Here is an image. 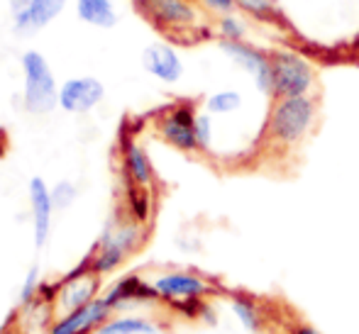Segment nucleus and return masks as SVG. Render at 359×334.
<instances>
[{
  "label": "nucleus",
  "mask_w": 359,
  "mask_h": 334,
  "mask_svg": "<svg viewBox=\"0 0 359 334\" xmlns=\"http://www.w3.org/2000/svg\"><path fill=\"white\" fill-rule=\"evenodd\" d=\"M140 242H142V232L133 222L115 227V230H108L103 235V239H100L93 259H90V271L98 273V276L115 271Z\"/></svg>",
  "instance_id": "obj_5"
},
{
  "label": "nucleus",
  "mask_w": 359,
  "mask_h": 334,
  "mask_svg": "<svg viewBox=\"0 0 359 334\" xmlns=\"http://www.w3.org/2000/svg\"><path fill=\"white\" fill-rule=\"evenodd\" d=\"M110 315H113V307L105 300V295L95 298L88 305L67 312V315L49 330V334H88L93 330L98 332V327L103 325V322H108Z\"/></svg>",
  "instance_id": "obj_9"
},
{
  "label": "nucleus",
  "mask_w": 359,
  "mask_h": 334,
  "mask_svg": "<svg viewBox=\"0 0 359 334\" xmlns=\"http://www.w3.org/2000/svg\"><path fill=\"white\" fill-rule=\"evenodd\" d=\"M39 298V268H29L27 276H25L22 281V291H20V300H22V305H29L32 300H37Z\"/></svg>",
  "instance_id": "obj_24"
},
{
  "label": "nucleus",
  "mask_w": 359,
  "mask_h": 334,
  "mask_svg": "<svg viewBox=\"0 0 359 334\" xmlns=\"http://www.w3.org/2000/svg\"><path fill=\"white\" fill-rule=\"evenodd\" d=\"M288 334H323V332L316 330V327H311V325H296V327H291V332Z\"/></svg>",
  "instance_id": "obj_27"
},
{
  "label": "nucleus",
  "mask_w": 359,
  "mask_h": 334,
  "mask_svg": "<svg viewBox=\"0 0 359 334\" xmlns=\"http://www.w3.org/2000/svg\"><path fill=\"white\" fill-rule=\"evenodd\" d=\"M29 205H32L34 242H37V246H44L49 239V232H52V217L57 205L52 198V188L39 176L29 181Z\"/></svg>",
  "instance_id": "obj_11"
},
{
  "label": "nucleus",
  "mask_w": 359,
  "mask_h": 334,
  "mask_svg": "<svg viewBox=\"0 0 359 334\" xmlns=\"http://www.w3.org/2000/svg\"><path fill=\"white\" fill-rule=\"evenodd\" d=\"M230 312L240 327L250 334H259L264 330V315H262V307L257 305V300H252L245 293H235L230 298Z\"/></svg>",
  "instance_id": "obj_17"
},
{
  "label": "nucleus",
  "mask_w": 359,
  "mask_h": 334,
  "mask_svg": "<svg viewBox=\"0 0 359 334\" xmlns=\"http://www.w3.org/2000/svg\"><path fill=\"white\" fill-rule=\"evenodd\" d=\"M217 34L222 37V42H242L247 37V25L237 15H225L217 20Z\"/></svg>",
  "instance_id": "obj_22"
},
{
  "label": "nucleus",
  "mask_w": 359,
  "mask_h": 334,
  "mask_svg": "<svg viewBox=\"0 0 359 334\" xmlns=\"http://www.w3.org/2000/svg\"><path fill=\"white\" fill-rule=\"evenodd\" d=\"M147 5L164 27H189L196 22V10L189 0H147Z\"/></svg>",
  "instance_id": "obj_15"
},
{
  "label": "nucleus",
  "mask_w": 359,
  "mask_h": 334,
  "mask_svg": "<svg viewBox=\"0 0 359 334\" xmlns=\"http://www.w3.org/2000/svg\"><path fill=\"white\" fill-rule=\"evenodd\" d=\"M196 118H198V113H196L189 103H181V105H176V108L166 110L159 118L161 139L179 151H198Z\"/></svg>",
  "instance_id": "obj_7"
},
{
  "label": "nucleus",
  "mask_w": 359,
  "mask_h": 334,
  "mask_svg": "<svg viewBox=\"0 0 359 334\" xmlns=\"http://www.w3.org/2000/svg\"><path fill=\"white\" fill-rule=\"evenodd\" d=\"M318 118V105L311 95L276 98L266 118V134L279 146L301 144L313 130Z\"/></svg>",
  "instance_id": "obj_1"
},
{
  "label": "nucleus",
  "mask_w": 359,
  "mask_h": 334,
  "mask_svg": "<svg viewBox=\"0 0 359 334\" xmlns=\"http://www.w3.org/2000/svg\"><path fill=\"white\" fill-rule=\"evenodd\" d=\"M220 49L232 64H237L245 74L252 76L257 90L262 95H271V64L269 54H264L262 49H257L250 42H220Z\"/></svg>",
  "instance_id": "obj_6"
},
{
  "label": "nucleus",
  "mask_w": 359,
  "mask_h": 334,
  "mask_svg": "<svg viewBox=\"0 0 359 334\" xmlns=\"http://www.w3.org/2000/svg\"><path fill=\"white\" fill-rule=\"evenodd\" d=\"M98 334H159V327L140 315H118L103 322Z\"/></svg>",
  "instance_id": "obj_20"
},
{
  "label": "nucleus",
  "mask_w": 359,
  "mask_h": 334,
  "mask_svg": "<svg viewBox=\"0 0 359 334\" xmlns=\"http://www.w3.org/2000/svg\"><path fill=\"white\" fill-rule=\"evenodd\" d=\"M242 108V93L240 90H215L205 98V113L208 115H232Z\"/></svg>",
  "instance_id": "obj_21"
},
{
  "label": "nucleus",
  "mask_w": 359,
  "mask_h": 334,
  "mask_svg": "<svg viewBox=\"0 0 359 334\" xmlns=\"http://www.w3.org/2000/svg\"><path fill=\"white\" fill-rule=\"evenodd\" d=\"M103 95L105 88L98 78L79 76V78H69L67 83L59 85V108L74 115H83L90 113L103 100Z\"/></svg>",
  "instance_id": "obj_8"
},
{
  "label": "nucleus",
  "mask_w": 359,
  "mask_h": 334,
  "mask_svg": "<svg viewBox=\"0 0 359 334\" xmlns=\"http://www.w3.org/2000/svg\"><path fill=\"white\" fill-rule=\"evenodd\" d=\"M123 156H125V171H128L135 188H147V186H151L154 171H151V161L142 146L135 144V141H128L123 149Z\"/></svg>",
  "instance_id": "obj_16"
},
{
  "label": "nucleus",
  "mask_w": 359,
  "mask_h": 334,
  "mask_svg": "<svg viewBox=\"0 0 359 334\" xmlns=\"http://www.w3.org/2000/svg\"><path fill=\"white\" fill-rule=\"evenodd\" d=\"M52 198H54V205L57 207H69L76 198V188L74 183H69V181H59L57 186L52 188Z\"/></svg>",
  "instance_id": "obj_25"
},
{
  "label": "nucleus",
  "mask_w": 359,
  "mask_h": 334,
  "mask_svg": "<svg viewBox=\"0 0 359 334\" xmlns=\"http://www.w3.org/2000/svg\"><path fill=\"white\" fill-rule=\"evenodd\" d=\"M159 300H166L169 305L179 307L191 300H205L215 286L205 276L196 271H166L151 281Z\"/></svg>",
  "instance_id": "obj_4"
},
{
  "label": "nucleus",
  "mask_w": 359,
  "mask_h": 334,
  "mask_svg": "<svg viewBox=\"0 0 359 334\" xmlns=\"http://www.w3.org/2000/svg\"><path fill=\"white\" fill-rule=\"evenodd\" d=\"M237 10L247 18L257 20L262 25H279L284 22V10L279 0H235Z\"/></svg>",
  "instance_id": "obj_19"
},
{
  "label": "nucleus",
  "mask_w": 359,
  "mask_h": 334,
  "mask_svg": "<svg viewBox=\"0 0 359 334\" xmlns=\"http://www.w3.org/2000/svg\"><path fill=\"white\" fill-rule=\"evenodd\" d=\"M142 67L149 76H154L161 83H179L184 76V62L179 52L164 42L149 44L142 52Z\"/></svg>",
  "instance_id": "obj_10"
},
{
  "label": "nucleus",
  "mask_w": 359,
  "mask_h": 334,
  "mask_svg": "<svg viewBox=\"0 0 359 334\" xmlns=\"http://www.w3.org/2000/svg\"><path fill=\"white\" fill-rule=\"evenodd\" d=\"M105 300L110 302L113 310H120V307L137 305V302H154L159 300V295H156L154 286L142 281L140 276H125L105 293Z\"/></svg>",
  "instance_id": "obj_14"
},
{
  "label": "nucleus",
  "mask_w": 359,
  "mask_h": 334,
  "mask_svg": "<svg viewBox=\"0 0 359 334\" xmlns=\"http://www.w3.org/2000/svg\"><path fill=\"white\" fill-rule=\"evenodd\" d=\"M76 15L93 27H113L118 25V10L113 0H76Z\"/></svg>",
  "instance_id": "obj_18"
},
{
  "label": "nucleus",
  "mask_w": 359,
  "mask_h": 334,
  "mask_svg": "<svg viewBox=\"0 0 359 334\" xmlns=\"http://www.w3.org/2000/svg\"><path fill=\"white\" fill-rule=\"evenodd\" d=\"M196 139H198L201 151H210V146H213V120H210L208 113L196 118Z\"/></svg>",
  "instance_id": "obj_23"
},
{
  "label": "nucleus",
  "mask_w": 359,
  "mask_h": 334,
  "mask_svg": "<svg viewBox=\"0 0 359 334\" xmlns=\"http://www.w3.org/2000/svg\"><path fill=\"white\" fill-rule=\"evenodd\" d=\"M271 98H298L311 95L316 88V69L296 49H276L269 54Z\"/></svg>",
  "instance_id": "obj_2"
},
{
  "label": "nucleus",
  "mask_w": 359,
  "mask_h": 334,
  "mask_svg": "<svg viewBox=\"0 0 359 334\" xmlns=\"http://www.w3.org/2000/svg\"><path fill=\"white\" fill-rule=\"evenodd\" d=\"M22 100L34 115H47L59 105V85L49 62L37 52L22 57Z\"/></svg>",
  "instance_id": "obj_3"
},
{
  "label": "nucleus",
  "mask_w": 359,
  "mask_h": 334,
  "mask_svg": "<svg viewBox=\"0 0 359 334\" xmlns=\"http://www.w3.org/2000/svg\"><path fill=\"white\" fill-rule=\"evenodd\" d=\"M67 0H20L15 5V27L18 32H37L62 13Z\"/></svg>",
  "instance_id": "obj_12"
},
{
  "label": "nucleus",
  "mask_w": 359,
  "mask_h": 334,
  "mask_svg": "<svg viewBox=\"0 0 359 334\" xmlns=\"http://www.w3.org/2000/svg\"><path fill=\"white\" fill-rule=\"evenodd\" d=\"M208 13L217 15V18H225V15H232V10H237L235 0H198Z\"/></svg>",
  "instance_id": "obj_26"
},
{
  "label": "nucleus",
  "mask_w": 359,
  "mask_h": 334,
  "mask_svg": "<svg viewBox=\"0 0 359 334\" xmlns=\"http://www.w3.org/2000/svg\"><path fill=\"white\" fill-rule=\"evenodd\" d=\"M98 273H83V276H69L67 281L59 286V307L64 310V315L72 310H79V307L88 305L90 300L98 298Z\"/></svg>",
  "instance_id": "obj_13"
}]
</instances>
